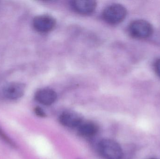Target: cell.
Returning a JSON list of instances; mask_svg holds the SVG:
<instances>
[{"label": "cell", "instance_id": "7a4b0ae2", "mask_svg": "<svg viewBox=\"0 0 160 159\" xmlns=\"http://www.w3.org/2000/svg\"><path fill=\"white\" fill-rule=\"evenodd\" d=\"M128 31L132 37L136 39H143L152 35L153 28L152 25L147 21L136 20L130 24Z\"/></svg>", "mask_w": 160, "mask_h": 159}, {"label": "cell", "instance_id": "277c9868", "mask_svg": "<svg viewBox=\"0 0 160 159\" xmlns=\"http://www.w3.org/2000/svg\"><path fill=\"white\" fill-rule=\"evenodd\" d=\"M56 24L55 19L49 15L37 16L33 20L34 28L40 33H47L52 30Z\"/></svg>", "mask_w": 160, "mask_h": 159}, {"label": "cell", "instance_id": "52a82bcc", "mask_svg": "<svg viewBox=\"0 0 160 159\" xmlns=\"http://www.w3.org/2000/svg\"><path fill=\"white\" fill-rule=\"evenodd\" d=\"M25 91V86L22 83H11L3 89V94L8 99L16 100L21 98Z\"/></svg>", "mask_w": 160, "mask_h": 159}, {"label": "cell", "instance_id": "ba28073f", "mask_svg": "<svg viewBox=\"0 0 160 159\" xmlns=\"http://www.w3.org/2000/svg\"><path fill=\"white\" fill-rule=\"evenodd\" d=\"M60 123L65 127L74 128L79 127L82 123L81 116L77 113L66 112L62 113L59 118Z\"/></svg>", "mask_w": 160, "mask_h": 159}, {"label": "cell", "instance_id": "3957f363", "mask_svg": "<svg viewBox=\"0 0 160 159\" xmlns=\"http://www.w3.org/2000/svg\"><path fill=\"white\" fill-rule=\"evenodd\" d=\"M102 155L107 159H120L123 156L122 148L118 143L111 139H103L99 144Z\"/></svg>", "mask_w": 160, "mask_h": 159}, {"label": "cell", "instance_id": "5b68a950", "mask_svg": "<svg viewBox=\"0 0 160 159\" xmlns=\"http://www.w3.org/2000/svg\"><path fill=\"white\" fill-rule=\"evenodd\" d=\"M70 4L74 11L83 15L92 14L97 6V2L93 0H75L71 1Z\"/></svg>", "mask_w": 160, "mask_h": 159}, {"label": "cell", "instance_id": "4fadbf2b", "mask_svg": "<svg viewBox=\"0 0 160 159\" xmlns=\"http://www.w3.org/2000/svg\"><path fill=\"white\" fill-rule=\"evenodd\" d=\"M158 159L156 158H150V159Z\"/></svg>", "mask_w": 160, "mask_h": 159}, {"label": "cell", "instance_id": "9c48e42d", "mask_svg": "<svg viewBox=\"0 0 160 159\" xmlns=\"http://www.w3.org/2000/svg\"><path fill=\"white\" fill-rule=\"evenodd\" d=\"M98 131V127L92 122L81 123L79 126L78 132L82 136L90 137L95 135Z\"/></svg>", "mask_w": 160, "mask_h": 159}, {"label": "cell", "instance_id": "30bf717a", "mask_svg": "<svg viewBox=\"0 0 160 159\" xmlns=\"http://www.w3.org/2000/svg\"><path fill=\"white\" fill-rule=\"evenodd\" d=\"M0 138L10 146L14 147H17L15 143H14V142L4 132L1 128H0Z\"/></svg>", "mask_w": 160, "mask_h": 159}, {"label": "cell", "instance_id": "6da1fadb", "mask_svg": "<svg viewBox=\"0 0 160 159\" xmlns=\"http://www.w3.org/2000/svg\"><path fill=\"white\" fill-rule=\"evenodd\" d=\"M127 15L126 7L120 4L114 3L107 6L102 12L103 20L109 24L116 25L122 22Z\"/></svg>", "mask_w": 160, "mask_h": 159}, {"label": "cell", "instance_id": "5bb4252c", "mask_svg": "<svg viewBox=\"0 0 160 159\" xmlns=\"http://www.w3.org/2000/svg\"></svg>", "mask_w": 160, "mask_h": 159}, {"label": "cell", "instance_id": "7c38bea8", "mask_svg": "<svg viewBox=\"0 0 160 159\" xmlns=\"http://www.w3.org/2000/svg\"><path fill=\"white\" fill-rule=\"evenodd\" d=\"M155 72L160 77V59L157 60L154 64Z\"/></svg>", "mask_w": 160, "mask_h": 159}, {"label": "cell", "instance_id": "8992f818", "mask_svg": "<svg viewBox=\"0 0 160 159\" xmlns=\"http://www.w3.org/2000/svg\"><path fill=\"white\" fill-rule=\"evenodd\" d=\"M56 91L50 88L39 89L36 92L35 99L37 101L45 105H51L57 100Z\"/></svg>", "mask_w": 160, "mask_h": 159}, {"label": "cell", "instance_id": "8fae6325", "mask_svg": "<svg viewBox=\"0 0 160 159\" xmlns=\"http://www.w3.org/2000/svg\"><path fill=\"white\" fill-rule=\"evenodd\" d=\"M35 113L38 116L40 117L41 118L46 117V114L44 110L39 107H37L35 108Z\"/></svg>", "mask_w": 160, "mask_h": 159}]
</instances>
